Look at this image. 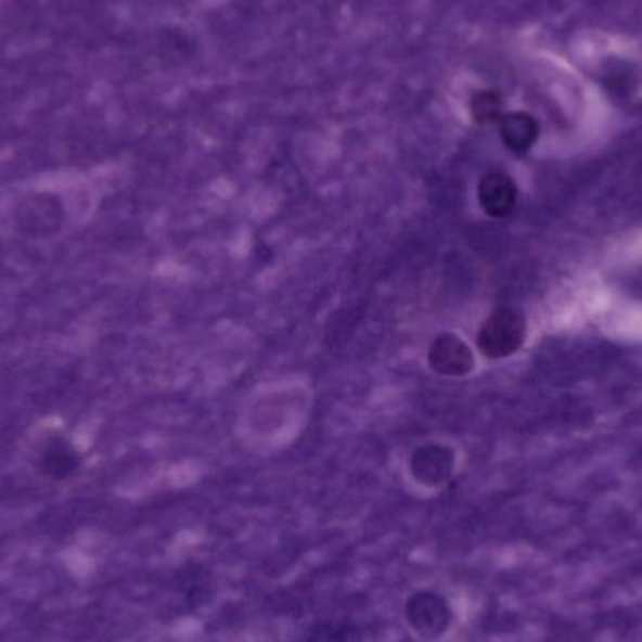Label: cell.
<instances>
[{
  "instance_id": "cell-7",
  "label": "cell",
  "mask_w": 642,
  "mask_h": 642,
  "mask_svg": "<svg viewBox=\"0 0 642 642\" xmlns=\"http://www.w3.org/2000/svg\"><path fill=\"white\" fill-rule=\"evenodd\" d=\"M20 220H22L23 230L30 235L33 233L46 235L59 228L61 207L59 203L51 202L48 196H38L25 203V207L20 213Z\"/></svg>"
},
{
  "instance_id": "cell-8",
  "label": "cell",
  "mask_w": 642,
  "mask_h": 642,
  "mask_svg": "<svg viewBox=\"0 0 642 642\" xmlns=\"http://www.w3.org/2000/svg\"><path fill=\"white\" fill-rule=\"evenodd\" d=\"M40 466H42L43 474L51 475L55 479H64L76 472L79 459L68 441L51 440L48 446L43 447Z\"/></svg>"
},
{
  "instance_id": "cell-3",
  "label": "cell",
  "mask_w": 642,
  "mask_h": 642,
  "mask_svg": "<svg viewBox=\"0 0 642 642\" xmlns=\"http://www.w3.org/2000/svg\"><path fill=\"white\" fill-rule=\"evenodd\" d=\"M428 364L441 376H466L474 369L475 359L468 344L461 336L444 333L436 336L428 349Z\"/></svg>"
},
{
  "instance_id": "cell-1",
  "label": "cell",
  "mask_w": 642,
  "mask_h": 642,
  "mask_svg": "<svg viewBox=\"0 0 642 642\" xmlns=\"http://www.w3.org/2000/svg\"><path fill=\"white\" fill-rule=\"evenodd\" d=\"M526 338V320L515 308L500 307L485 320L479 335L477 348L483 356L490 359L510 357L521 349Z\"/></svg>"
},
{
  "instance_id": "cell-6",
  "label": "cell",
  "mask_w": 642,
  "mask_h": 642,
  "mask_svg": "<svg viewBox=\"0 0 642 642\" xmlns=\"http://www.w3.org/2000/svg\"><path fill=\"white\" fill-rule=\"evenodd\" d=\"M500 136L513 153H528L539 138L538 120L530 113L515 112L500 119Z\"/></svg>"
},
{
  "instance_id": "cell-9",
  "label": "cell",
  "mask_w": 642,
  "mask_h": 642,
  "mask_svg": "<svg viewBox=\"0 0 642 642\" xmlns=\"http://www.w3.org/2000/svg\"><path fill=\"white\" fill-rule=\"evenodd\" d=\"M502 99L500 94L495 91H483L475 94L472 100V117H474L477 125H492V123H500L502 119Z\"/></svg>"
},
{
  "instance_id": "cell-5",
  "label": "cell",
  "mask_w": 642,
  "mask_h": 642,
  "mask_svg": "<svg viewBox=\"0 0 642 642\" xmlns=\"http://www.w3.org/2000/svg\"><path fill=\"white\" fill-rule=\"evenodd\" d=\"M453 453L441 446L421 447L410 461L413 477L425 487L444 485L453 474Z\"/></svg>"
},
{
  "instance_id": "cell-4",
  "label": "cell",
  "mask_w": 642,
  "mask_h": 642,
  "mask_svg": "<svg viewBox=\"0 0 642 642\" xmlns=\"http://www.w3.org/2000/svg\"><path fill=\"white\" fill-rule=\"evenodd\" d=\"M477 197H479L482 209L489 217H508L517 205V184L510 175L502 174V171H490L479 181Z\"/></svg>"
},
{
  "instance_id": "cell-2",
  "label": "cell",
  "mask_w": 642,
  "mask_h": 642,
  "mask_svg": "<svg viewBox=\"0 0 642 642\" xmlns=\"http://www.w3.org/2000/svg\"><path fill=\"white\" fill-rule=\"evenodd\" d=\"M406 621L413 633L423 639H440L453 624V608L449 601L433 590H421L408 598L405 607Z\"/></svg>"
}]
</instances>
